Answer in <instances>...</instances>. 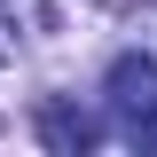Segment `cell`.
Here are the masks:
<instances>
[{
  "instance_id": "cell-1",
  "label": "cell",
  "mask_w": 157,
  "mask_h": 157,
  "mask_svg": "<svg viewBox=\"0 0 157 157\" xmlns=\"http://www.w3.org/2000/svg\"><path fill=\"white\" fill-rule=\"evenodd\" d=\"M102 94H110V118L126 126V141L157 149V63L149 55H118L110 78H102Z\"/></svg>"
},
{
  "instance_id": "cell-2",
  "label": "cell",
  "mask_w": 157,
  "mask_h": 157,
  "mask_svg": "<svg viewBox=\"0 0 157 157\" xmlns=\"http://www.w3.org/2000/svg\"><path fill=\"white\" fill-rule=\"evenodd\" d=\"M39 141L63 149V157H78V149H94V141H102V126L78 110V102H39Z\"/></svg>"
},
{
  "instance_id": "cell-3",
  "label": "cell",
  "mask_w": 157,
  "mask_h": 157,
  "mask_svg": "<svg viewBox=\"0 0 157 157\" xmlns=\"http://www.w3.org/2000/svg\"><path fill=\"white\" fill-rule=\"evenodd\" d=\"M39 16H47L39 0H0V63L16 55V39H24V24H39Z\"/></svg>"
}]
</instances>
